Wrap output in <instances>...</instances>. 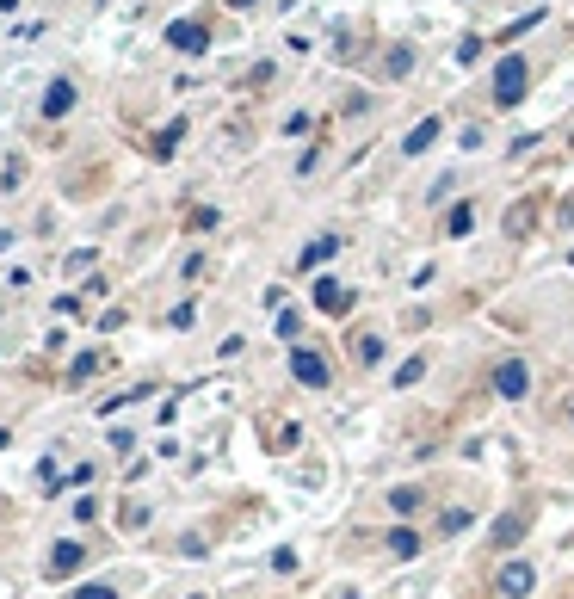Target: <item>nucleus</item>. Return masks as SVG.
Listing matches in <instances>:
<instances>
[{"instance_id":"7ed1b4c3","label":"nucleus","mask_w":574,"mask_h":599,"mask_svg":"<svg viewBox=\"0 0 574 599\" xmlns=\"http://www.w3.org/2000/svg\"><path fill=\"white\" fill-rule=\"evenodd\" d=\"M494 396L525 402V396H531V365H525V359H500V365H494Z\"/></svg>"},{"instance_id":"2eb2a0df","label":"nucleus","mask_w":574,"mask_h":599,"mask_svg":"<svg viewBox=\"0 0 574 599\" xmlns=\"http://www.w3.org/2000/svg\"><path fill=\"white\" fill-rule=\"evenodd\" d=\"M420 501H426V495H420V482H414V488H408V482H402V488H389V507H396V513H420Z\"/></svg>"},{"instance_id":"a878e982","label":"nucleus","mask_w":574,"mask_h":599,"mask_svg":"<svg viewBox=\"0 0 574 599\" xmlns=\"http://www.w3.org/2000/svg\"><path fill=\"white\" fill-rule=\"evenodd\" d=\"M192 599H198V593H192Z\"/></svg>"},{"instance_id":"412c9836","label":"nucleus","mask_w":574,"mask_h":599,"mask_svg":"<svg viewBox=\"0 0 574 599\" xmlns=\"http://www.w3.org/2000/svg\"><path fill=\"white\" fill-rule=\"evenodd\" d=\"M531 217H537V210H531V204H519V210H507V235H525V229H531Z\"/></svg>"},{"instance_id":"dca6fc26","label":"nucleus","mask_w":574,"mask_h":599,"mask_svg":"<svg viewBox=\"0 0 574 599\" xmlns=\"http://www.w3.org/2000/svg\"><path fill=\"white\" fill-rule=\"evenodd\" d=\"M470 525H476V513H470V507H451V513L439 519V532H451V538H463V532H470Z\"/></svg>"},{"instance_id":"9d476101","label":"nucleus","mask_w":574,"mask_h":599,"mask_svg":"<svg viewBox=\"0 0 574 599\" xmlns=\"http://www.w3.org/2000/svg\"><path fill=\"white\" fill-rule=\"evenodd\" d=\"M334 254H340V235H315V241H309V248L297 254V266H303V272H315V266H328Z\"/></svg>"},{"instance_id":"aec40b11","label":"nucleus","mask_w":574,"mask_h":599,"mask_svg":"<svg viewBox=\"0 0 574 599\" xmlns=\"http://www.w3.org/2000/svg\"><path fill=\"white\" fill-rule=\"evenodd\" d=\"M426 377V359H408L402 371H396V390H414V383Z\"/></svg>"},{"instance_id":"9b49d317","label":"nucleus","mask_w":574,"mask_h":599,"mask_svg":"<svg viewBox=\"0 0 574 599\" xmlns=\"http://www.w3.org/2000/svg\"><path fill=\"white\" fill-rule=\"evenodd\" d=\"M500 550H513L519 538H525V513H500V525H494V532H488Z\"/></svg>"},{"instance_id":"6e6552de","label":"nucleus","mask_w":574,"mask_h":599,"mask_svg":"<svg viewBox=\"0 0 574 599\" xmlns=\"http://www.w3.org/2000/svg\"><path fill=\"white\" fill-rule=\"evenodd\" d=\"M81 562H87V544H75V538H62V544L50 550V575L62 581V575H75V569H81Z\"/></svg>"},{"instance_id":"423d86ee","label":"nucleus","mask_w":574,"mask_h":599,"mask_svg":"<svg viewBox=\"0 0 574 599\" xmlns=\"http://www.w3.org/2000/svg\"><path fill=\"white\" fill-rule=\"evenodd\" d=\"M309 297H315V309H328V315H346V309H352V291L340 285V278H315Z\"/></svg>"},{"instance_id":"6ab92c4d","label":"nucleus","mask_w":574,"mask_h":599,"mask_svg":"<svg viewBox=\"0 0 574 599\" xmlns=\"http://www.w3.org/2000/svg\"><path fill=\"white\" fill-rule=\"evenodd\" d=\"M303 334V315L297 309H278V340H297Z\"/></svg>"},{"instance_id":"f257e3e1","label":"nucleus","mask_w":574,"mask_h":599,"mask_svg":"<svg viewBox=\"0 0 574 599\" xmlns=\"http://www.w3.org/2000/svg\"><path fill=\"white\" fill-rule=\"evenodd\" d=\"M525 81H531V62L525 56H507L494 68V105H519L525 99Z\"/></svg>"},{"instance_id":"393cba45","label":"nucleus","mask_w":574,"mask_h":599,"mask_svg":"<svg viewBox=\"0 0 574 599\" xmlns=\"http://www.w3.org/2000/svg\"><path fill=\"white\" fill-rule=\"evenodd\" d=\"M229 7H235V13H247V7H260V0H229Z\"/></svg>"},{"instance_id":"5701e85b","label":"nucleus","mask_w":574,"mask_h":599,"mask_svg":"<svg viewBox=\"0 0 574 599\" xmlns=\"http://www.w3.org/2000/svg\"><path fill=\"white\" fill-rule=\"evenodd\" d=\"M75 599H118V587H105V581H93V587H75Z\"/></svg>"},{"instance_id":"f3484780","label":"nucleus","mask_w":574,"mask_h":599,"mask_svg":"<svg viewBox=\"0 0 574 599\" xmlns=\"http://www.w3.org/2000/svg\"><path fill=\"white\" fill-rule=\"evenodd\" d=\"M383 68H389V81H402L408 68H414V50H408V44H402V50H389V62H383Z\"/></svg>"},{"instance_id":"20e7f679","label":"nucleus","mask_w":574,"mask_h":599,"mask_svg":"<svg viewBox=\"0 0 574 599\" xmlns=\"http://www.w3.org/2000/svg\"><path fill=\"white\" fill-rule=\"evenodd\" d=\"M531 587H537V575H531V562H500V575H494V593L500 599H531Z\"/></svg>"},{"instance_id":"4be33fe9","label":"nucleus","mask_w":574,"mask_h":599,"mask_svg":"<svg viewBox=\"0 0 574 599\" xmlns=\"http://www.w3.org/2000/svg\"><path fill=\"white\" fill-rule=\"evenodd\" d=\"M19 180H25V167H19V161L0 167V192H19Z\"/></svg>"},{"instance_id":"39448f33","label":"nucleus","mask_w":574,"mask_h":599,"mask_svg":"<svg viewBox=\"0 0 574 599\" xmlns=\"http://www.w3.org/2000/svg\"><path fill=\"white\" fill-rule=\"evenodd\" d=\"M167 44H173L179 56H204V50H210V31H204L198 19H173V25H167Z\"/></svg>"},{"instance_id":"a211bd4d","label":"nucleus","mask_w":574,"mask_h":599,"mask_svg":"<svg viewBox=\"0 0 574 599\" xmlns=\"http://www.w3.org/2000/svg\"><path fill=\"white\" fill-rule=\"evenodd\" d=\"M93 371H99V352H81V359H75V365H68V383H87Z\"/></svg>"},{"instance_id":"4468645a","label":"nucleus","mask_w":574,"mask_h":599,"mask_svg":"<svg viewBox=\"0 0 574 599\" xmlns=\"http://www.w3.org/2000/svg\"><path fill=\"white\" fill-rule=\"evenodd\" d=\"M352 359H358V365H383V340H377V334H358V340H352Z\"/></svg>"},{"instance_id":"ddd939ff","label":"nucleus","mask_w":574,"mask_h":599,"mask_svg":"<svg viewBox=\"0 0 574 599\" xmlns=\"http://www.w3.org/2000/svg\"><path fill=\"white\" fill-rule=\"evenodd\" d=\"M383 544H389V556H420V532H414V525H396Z\"/></svg>"},{"instance_id":"1a4fd4ad","label":"nucleus","mask_w":574,"mask_h":599,"mask_svg":"<svg viewBox=\"0 0 574 599\" xmlns=\"http://www.w3.org/2000/svg\"><path fill=\"white\" fill-rule=\"evenodd\" d=\"M439 130H445L439 118H420V124H414V130L402 136V155H426V149H433V143H439Z\"/></svg>"},{"instance_id":"f03ea898","label":"nucleus","mask_w":574,"mask_h":599,"mask_svg":"<svg viewBox=\"0 0 574 599\" xmlns=\"http://www.w3.org/2000/svg\"><path fill=\"white\" fill-rule=\"evenodd\" d=\"M291 377L303 383V390H328V383H334L328 359H321V352H309V346H291Z\"/></svg>"},{"instance_id":"f8f14e48","label":"nucleus","mask_w":574,"mask_h":599,"mask_svg":"<svg viewBox=\"0 0 574 599\" xmlns=\"http://www.w3.org/2000/svg\"><path fill=\"white\" fill-rule=\"evenodd\" d=\"M470 229H476V204H470V198H463V204L451 210V217H445V235H451V241H463V235H470Z\"/></svg>"},{"instance_id":"0eeeda50","label":"nucleus","mask_w":574,"mask_h":599,"mask_svg":"<svg viewBox=\"0 0 574 599\" xmlns=\"http://www.w3.org/2000/svg\"><path fill=\"white\" fill-rule=\"evenodd\" d=\"M75 99H81L75 81H50L44 87V118H68V112H75Z\"/></svg>"},{"instance_id":"b1692460","label":"nucleus","mask_w":574,"mask_h":599,"mask_svg":"<svg viewBox=\"0 0 574 599\" xmlns=\"http://www.w3.org/2000/svg\"><path fill=\"white\" fill-rule=\"evenodd\" d=\"M476 56H482V38H463V44H457V62H463V68H470Z\"/></svg>"}]
</instances>
